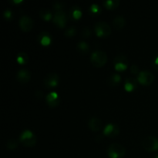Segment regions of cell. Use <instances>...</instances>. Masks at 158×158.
I'll use <instances>...</instances> for the list:
<instances>
[{
	"mask_svg": "<svg viewBox=\"0 0 158 158\" xmlns=\"http://www.w3.org/2000/svg\"><path fill=\"white\" fill-rule=\"evenodd\" d=\"M88 125H89V127L93 131H99L102 127V122L100 119L97 118V117H93L89 120V121L88 122Z\"/></svg>",
	"mask_w": 158,
	"mask_h": 158,
	"instance_id": "5bb4252c",
	"label": "cell"
},
{
	"mask_svg": "<svg viewBox=\"0 0 158 158\" xmlns=\"http://www.w3.org/2000/svg\"><path fill=\"white\" fill-rule=\"evenodd\" d=\"M77 48L79 52H80L81 53H86V52H89V45L86 42H79Z\"/></svg>",
	"mask_w": 158,
	"mask_h": 158,
	"instance_id": "603a6c76",
	"label": "cell"
},
{
	"mask_svg": "<svg viewBox=\"0 0 158 158\" xmlns=\"http://www.w3.org/2000/svg\"><path fill=\"white\" fill-rule=\"evenodd\" d=\"M154 80V77L150 71H142L137 75V81L143 86H149Z\"/></svg>",
	"mask_w": 158,
	"mask_h": 158,
	"instance_id": "8992f818",
	"label": "cell"
},
{
	"mask_svg": "<svg viewBox=\"0 0 158 158\" xmlns=\"http://www.w3.org/2000/svg\"><path fill=\"white\" fill-rule=\"evenodd\" d=\"M103 4L107 9L113 10V9H115L118 7L120 1L119 0H108V1L104 2Z\"/></svg>",
	"mask_w": 158,
	"mask_h": 158,
	"instance_id": "ffe728a7",
	"label": "cell"
},
{
	"mask_svg": "<svg viewBox=\"0 0 158 158\" xmlns=\"http://www.w3.org/2000/svg\"><path fill=\"white\" fill-rule=\"evenodd\" d=\"M53 8L56 12H60V11H63V9L65 8V4L63 2H56L54 3Z\"/></svg>",
	"mask_w": 158,
	"mask_h": 158,
	"instance_id": "4316f807",
	"label": "cell"
},
{
	"mask_svg": "<svg viewBox=\"0 0 158 158\" xmlns=\"http://www.w3.org/2000/svg\"><path fill=\"white\" fill-rule=\"evenodd\" d=\"M46 103L50 107H55L60 103V97L56 92H51L46 96Z\"/></svg>",
	"mask_w": 158,
	"mask_h": 158,
	"instance_id": "4fadbf2b",
	"label": "cell"
},
{
	"mask_svg": "<svg viewBox=\"0 0 158 158\" xmlns=\"http://www.w3.org/2000/svg\"><path fill=\"white\" fill-rule=\"evenodd\" d=\"M35 95H36V97H39V98H41V97H43V94H42L41 91H38V92H36Z\"/></svg>",
	"mask_w": 158,
	"mask_h": 158,
	"instance_id": "1f68e13d",
	"label": "cell"
},
{
	"mask_svg": "<svg viewBox=\"0 0 158 158\" xmlns=\"http://www.w3.org/2000/svg\"><path fill=\"white\" fill-rule=\"evenodd\" d=\"M31 78V73L29 70L25 69H22L17 73L16 79L19 83H26L29 81Z\"/></svg>",
	"mask_w": 158,
	"mask_h": 158,
	"instance_id": "7c38bea8",
	"label": "cell"
},
{
	"mask_svg": "<svg viewBox=\"0 0 158 158\" xmlns=\"http://www.w3.org/2000/svg\"><path fill=\"white\" fill-rule=\"evenodd\" d=\"M156 158H158V156H157V157H156Z\"/></svg>",
	"mask_w": 158,
	"mask_h": 158,
	"instance_id": "836d02e7",
	"label": "cell"
},
{
	"mask_svg": "<svg viewBox=\"0 0 158 158\" xmlns=\"http://www.w3.org/2000/svg\"><path fill=\"white\" fill-rule=\"evenodd\" d=\"M131 73L132 74H134V75H138V74L140 73L138 66H136V65H133L131 67Z\"/></svg>",
	"mask_w": 158,
	"mask_h": 158,
	"instance_id": "f546056e",
	"label": "cell"
},
{
	"mask_svg": "<svg viewBox=\"0 0 158 158\" xmlns=\"http://www.w3.org/2000/svg\"><path fill=\"white\" fill-rule=\"evenodd\" d=\"M90 60L95 67L100 68L104 66L107 62V56L106 52L102 50L94 51L91 55Z\"/></svg>",
	"mask_w": 158,
	"mask_h": 158,
	"instance_id": "6da1fadb",
	"label": "cell"
},
{
	"mask_svg": "<svg viewBox=\"0 0 158 158\" xmlns=\"http://www.w3.org/2000/svg\"><path fill=\"white\" fill-rule=\"evenodd\" d=\"M142 146L146 151L154 152L158 150V139L153 136L145 137L142 141Z\"/></svg>",
	"mask_w": 158,
	"mask_h": 158,
	"instance_id": "5b68a950",
	"label": "cell"
},
{
	"mask_svg": "<svg viewBox=\"0 0 158 158\" xmlns=\"http://www.w3.org/2000/svg\"><path fill=\"white\" fill-rule=\"evenodd\" d=\"M40 15L43 20L49 21L52 19V12L48 9H42L40 12Z\"/></svg>",
	"mask_w": 158,
	"mask_h": 158,
	"instance_id": "44dd1931",
	"label": "cell"
},
{
	"mask_svg": "<svg viewBox=\"0 0 158 158\" xmlns=\"http://www.w3.org/2000/svg\"><path fill=\"white\" fill-rule=\"evenodd\" d=\"M19 142L25 147H33L36 143V137L30 131L26 130L20 135Z\"/></svg>",
	"mask_w": 158,
	"mask_h": 158,
	"instance_id": "3957f363",
	"label": "cell"
},
{
	"mask_svg": "<svg viewBox=\"0 0 158 158\" xmlns=\"http://www.w3.org/2000/svg\"><path fill=\"white\" fill-rule=\"evenodd\" d=\"M77 33V29L75 27H69L65 32V35L67 37H72L76 35Z\"/></svg>",
	"mask_w": 158,
	"mask_h": 158,
	"instance_id": "484cf974",
	"label": "cell"
},
{
	"mask_svg": "<svg viewBox=\"0 0 158 158\" xmlns=\"http://www.w3.org/2000/svg\"><path fill=\"white\" fill-rule=\"evenodd\" d=\"M69 16H70V18L74 19L77 20L80 19L82 16L81 9L77 6L72 7L70 9V10H69Z\"/></svg>",
	"mask_w": 158,
	"mask_h": 158,
	"instance_id": "d6986e66",
	"label": "cell"
},
{
	"mask_svg": "<svg viewBox=\"0 0 158 158\" xmlns=\"http://www.w3.org/2000/svg\"><path fill=\"white\" fill-rule=\"evenodd\" d=\"M137 80L134 78H127L125 81L124 88L127 92H131L137 86Z\"/></svg>",
	"mask_w": 158,
	"mask_h": 158,
	"instance_id": "e0dca14e",
	"label": "cell"
},
{
	"mask_svg": "<svg viewBox=\"0 0 158 158\" xmlns=\"http://www.w3.org/2000/svg\"><path fill=\"white\" fill-rule=\"evenodd\" d=\"M12 17V13L9 9H6L4 12V18L6 20H11Z\"/></svg>",
	"mask_w": 158,
	"mask_h": 158,
	"instance_id": "f1b7e54d",
	"label": "cell"
},
{
	"mask_svg": "<svg viewBox=\"0 0 158 158\" xmlns=\"http://www.w3.org/2000/svg\"><path fill=\"white\" fill-rule=\"evenodd\" d=\"M120 81H121V77H120V76L119 74L117 73L111 74L107 80L108 84L110 86H117L120 83Z\"/></svg>",
	"mask_w": 158,
	"mask_h": 158,
	"instance_id": "ac0fdd59",
	"label": "cell"
},
{
	"mask_svg": "<svg viewBox=\"0 0 158 158\" xmlns=\"http://www.w3.org/2000/svg\"><path fill=\"white\" fill-rule=\"evenodd\" d=\"M67 22V16L64 11L56 12L53 17V23L60 28H64Z\"/></svg>",
	"mask_w": 158,
	"mask_h": 158,
	"instance_id": "9c48e42d",
	"label": "cell"
},
{
	"mask_svg": "<svg viewBox=\"0 0 158 158\" xmlns=\"http://www.w3.org/2000/svg\"><path fill=\"white\" fill-rule=\"evenodd\" d=\"M81 34L83 38H89L91 35V30L88 27H84L82 30Z\"/></svg>",
	"mask_w": 158,
	"mask_h": 158,
	"instance_id": "83f0119b",
	"label": "cell"
},
{
	"mask_svg": "<svg viewBox=\"0 0 158 158\" xmlns=\"http://www.w3.org/2000/svg\"><path fill=\"white\" fill-rule=\"evenodd\" d=\"M22 1H13V2H15V3H19L21 2Z\"/></svg>",
	"mask_w": 158,
	"mask_h": 158,
	"instance_id": "d6a6232c",
	"label": "cell"
},
{
	"mask_svg": "<svg viewBox=\"0 0 158 158\" xmlns=\"http://www.w3.org/2000/svg\"><path fill=\"white\" fill-rule=\"evenodd\" d=\"M125 24H126L125 19L123 16H120V15L115 17L114 19L113 20V26L117 30H120V29H123L124 27Z\"/></svg>",
	"mask_w": 158,
	"mask_h": 158,
	"instance_id": "2e32d148",
	"label": "cell"
},
{
	"mask_svg": "<svg viewBox=\"0 0 158 158\" xmlns=\"http://www.w3.org/2000/svg\"><path fill=\"white\" fill-rule=\"evenodd\" d=\"M6 147L9 150H15L18 147V141L14 139H11V140H8L7 143H6Z\"/></svg>",
	"mask_w": 158,
	"mask_h": 158,
	"instance_id": "d4e9b609",
	"label": "cell"
},
{
	"mask_svg": "<svg viewBox=\"0 0 158 158\" xmlns=\"http://www.w3.org/2000/svg\"><path fill=\"white\" fill-rule=\"evenodd\" d=\"M120 130L116 124L114 123H109L106 125L103 131V134L109 137H115L119 134Z\"/></svg>",
	"mask_w": 158,
	"mask_h": 158,
	"instance_id": "8fae6325",
	"label": "cell"
},
{
	"mask_svg": "<svg viewBox=\"0 0 158 158\" xmlns=\"http://www.w3.org/2000/svg\"><path fill=\"white\" fill-rule=\"evenodd\" d=\"M101 11H102L101 8H100V6L97 4L91 5L90 7H89V14H91V15H99V14H100Z\"/></svg>",
	"mask_w": 158,
	"mask_h": 158,
	"instance_id": "cb8c5ba5",
	"label": "cell"
},
{
	"mask_svg": "<svg viewBox=\"0 0 158 158\" xmlns=\"http://www.w3.org/2000/svg\"><path fill=\"white\" fill-rule=\"evenodd\" d=\"M43 82L46 87H56L59 83V77L56 73H51L46 76Z\"/></svg>",
	"mask_w": 158,
	"mask_h": 158,
	"instance_id": "30bf717a",
	"label": "cell"
},
{
	"mask_svg": "<svg viewBox=\"0 0 158 158\" xmlns=\"http://www.w3.org/2000/svg\"><path fill=\"white\" fill-rule=\"evenodd\" d=\"M38 40L41 43V45L44 46H47L52 42V38H51V35L48 32H43L38 35Z\"/></svg>",
	"mask_w": 158,
	"mask_h": 158,
	"instance_id": "9a60e30c",
	"label": "cell"
},
{
	"mask_svg": "<svg viewBox=\"0 0 158 158\" xmlns=\"http://www.w3.org/2000/svg\"><path fill=\"white\" fill-rule=\"evenodd\" d=\"M29 61V56L26 52H20L17 56V62L20 65H25Z\"/></svg>",
	"mask_w": 158,
	"mask_h": 158,
	"instance_id": "7402d4cb",
	"label": "cell"
},
{
	"mask_svg": "<svg viewBox=\"0 0 158 158\" xmlns=\"http://www.w3.org/2000/svg\"><path fill=\"white\" fill-rule=\"evenodd\" d=\"M95 32L99 37H107L111 34L110 26L106 22H99L95 25Z\"/></svg>",
	"mask_w": 158,
	"mask_h": 158,
	"instance_id": "277c9868",
	"label": "cell"
},
{
	"mask_svg": "<svg viewBox=\"0 0 158 158\" xmlns=\"http://www.w3.org/2000/svg\"><path fill=\"white\" fill-rule=\"evenodd\" d=\"M154 66L157 69H158V55L156 56L155 60H154Z\"/></svg>",
	"mask_w": 158,
	"mask_h": 158,
	"instance_id": "4dcf8cb0",
	"label": "cell"
},
{
	"mask_svg": "<svg viewBox=\"0 0 158 158\" xmlns=\"http://www.w3.org/2000/svg\"><path fill=\"white\" fill-rule=\"evenodd\" d=\"M115 69L117 71L126 70L128 66V60L123 55H119L115 57L114 60Z\"/></svg>",
	"mask_w": 158,
	"mask_h": 158,
	"instance_id": "52a82bcc",
	"label": "cell"
},
{
	"mask_svg": "<svg viewBox=\"0 0 158 158\" xmlns=\"http://www.w3.org/2000/svg\"><path fill=\"white\" fill-rule=\"evenodd\" d=\"M125 153L126 151L123 146L117 143L110 145L107 150V154L110 158H122L124 157Z\"/></svg>",
	"mask_w": 158,
	"mask_h": 158,
	"instance_id": "7a4b0ae2",
	"label": "cell"
},
{
	"mask_svg": "<svg viewBox=\"0 0 158 158\" xmlns=\"http://www.w3.org/2000/svg\"><path fill=\"white\" fill-rule=\"evenodd\" d=\"M19 25L20 29L24 32H29L33 27V21L32 19L27 15H24L20 18L19 21Z\"/></svg>",
	"mask_w": 158,
	"mask_h": 158,
	"instance_id": "ba28073f",
	"label": "cell"
}]
</instances>
